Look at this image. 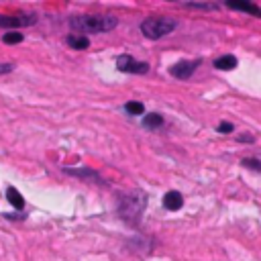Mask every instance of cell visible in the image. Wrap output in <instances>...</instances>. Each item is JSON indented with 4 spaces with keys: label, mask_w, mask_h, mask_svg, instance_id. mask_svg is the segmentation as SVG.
<instances>
[{
    "label": "cell",
    "mask_w": 261,
    "mask_h": 261,
    "mask_svg": "<svg viewBox=\"0 0 261 261\" xmlns=\"http://www.w3.org/2000/svg\"><path fill=\"white\" fill-rule=\"evenodd\" d=\"M70 25L82 33H106L119 25V18L113 14H78L70 18Z\"/></svg>",
    "instance_id": "obj_1"
},
{
    "label": "cell",
    "mask_w": 261,
    "mask_h": 261,
    "mask_svg": "<svg viewBox=\"0 0 261 261\" xmlns=\"http://www.w3.org/2000/svg\"><path fill=\"white\" fill-rule=\"evenodd\" d=\"M68 45L72 49H88L90 47V39L84 35H70L68 37Z\"/></svg>",
    "instance_id": "obj_11"
},
{
    "label": "cell",
    "mask_w": 261,
    "mask_h": 261,
    "mask_svg": "<svg viewBox=\"0 0 261 261\" xmlns=\"http://www.w3.org/2000/svg\"><path fill=\"white\" fill-rule=\"evenodd\" d=\"M25 35L23 33H16V31H10V33H4L2 41L6 43V45H16V43H23Z\"/></svg>",
    "instance_id": "obj_15"
},
{
    "label": "cell",
    "mask_w": 261,
    "mask_h": 261,
    "mask_svg": "<svg viewBox=\"0 0 261 261\" xmlns=\"http://www.w3.org/2000/svg\"><path fill=\"white\" fill-rule=\"evenodd\" d=\"M37 23V14L33 12H16V14H0V29H18L31 27Z\"/></svg>",
    "instance_id": "obj_4"
},
{
    "label": "cell",
    "mask_w": 261,
    "mask_h": 261,
    "mask_svg": "<svg viewBox=\"0 0 261 261\" xmlns=\"http://www.w3.org/2000/svg\"><path fill=\"white\" fill-rule=\"evenodd\" d=\"M65 173H70L74 178H82V180H100V176L94 169H72V167H65Z\"/></svg>",
    "instance_id": "obj_9"
},
{
    "label": "cell",
    "mask_w": 261,
    "mask_h": 261,
    "mask_svg": "<svg viewBox=\"0 0 261 261\" xmlns=\"http://www.w3.org/2000/svg\"><path fill=\"white\" fill-rule=\"evenodd\" d=\"M227 6L231 10H241V12H249L253 16H261V8L251 4V2H227Z\"/></svg>",
    "instance_id": "obj_8"
},
{
    "label": "cell",
    "mask_w": 261,
    "mask_h": 261,
    "mask_svg": "<svg viewBox=\"0 0 261 261\" xmlns=\"http://www.w3.org/2000/svg\"><path fill=\"white\" fill-rule=\"evenodd\" d=\"M182 204H184V198H182V194L176 192V190H171V192H167L163 196V206L167 210H180Z\"/></svg>",
    "instance_id": "obj_7"
},
{
    "label": "cell",
    "mask_w": 261,
    "mask_h": 261,
    "mask_svg": "<svg viewBox=\"0 0 261 261\" xmlns=\"http://www.w3.org/2000/svg\"><path fill=\"white\" fill-rule=\"evenodd\" d=\"M6 219H12V221H20V219H25L27 214H4Z\"/></svg>",
    "instance_id": "obj_20"
},
{
    "label": "cell",
    "mask_w": 261,
    "mask_h": 261,
    "mask_svg": "<svg viewBox=\"0 0 261 261\" xmlns=\"http://www.w3.org/2000/svg\"><path fill=\"white\" fill-rule=\"evenodd\" d=\"M182 6L184 8H192V10H216V8H219L214 2H184Z\"/></svg>",
    "instance_id": "obj_13"
},
{
    "label": "cell",
    "mask_w": 261,
    "mask_h": 261,
    "mask_svg": "<svg viewBox=\"0 0 261 261\" xmlns=\"http://www.w3.org/2000/svg\"><path fill=\"white\" fill-rule=\"evenodd\" d=\"M239 141H253V137H247V135H241V137H239Z\"/></svg>",
    "instance_id": "obj_21"
},
{
    "label": "cell",
    "mask_w": 261,
    "mask_h": 261,
    "mask_svg": "<svg viewBox=\"0 0 261 261\" xmlns=\"http://www.w3.org/2000/svg\"><path fill=\"white\" fill-rule=\"evenodd\" d=\"M243 165H245V167H251V169H255V171H261V163H259L257 159H251V157H249V159H243Z\"/></svg>",
    "instance_id": "obj_17"
},
{
    "label": "cell",
    "mask_w": 261,
    "mask_h": 261,
    "mask_svg": "<svg viewBox=\"0 0 261 261\" xmlns=\"http://www.w3.org/2000/svg\"><path fill=\"white\" fill-rule=\"evenodd\" d=\"M6 198H8V202L16 208V210H23L25 208V198H23V196H20V192L16 190V188H8L6 190Z\"/></svg>",
    "instance_id": "obj_10"
},
{
    "label": "cell",
    "mask_w": 261,
    "mask_h": 261,
    "mask_svg": "<svg viewBox=\"0 0 261 261\" xmlns=\"http://www.w3.org/2000/svg\"><path fill=\"white\" fill-rule=\"evenodd\" d=\"M216 70H235L237 68V57L235 55H223L219 59H214Z\"/></svg>",
    "instance_id": "obj_12"
},
{
    "label": "cell",
    "mask_w": 261,
    "mask_h": 261,
    "mask_svg": "<svg viewBox=\"0 0 261 261\" xmlns=\"http://www.w3.org/2000/svg\"><path fill=\"white\" fill-rule=\"evenodd\" d=\"M200 65V59H196V61H180V63H176V65H171V70H169V74L173 76V78H180V80H186V78H190L192 74H194V70Z\"/></svg>",
    "instance_id": "obj_6"
},
{
    "label": "cell",
    "mask_w": 261,
    "mask_h": 261,
    "mask_svg": "<svg viewBox=\"0 0 261 261\" xmlns=\"http://www.w3.org/2000/svg\"><path fill=\"white\" fill-rule=\"evenodd\" d=\"M14 70L12 63H0V74H10Z\"/></svg>",
    "instance_id": "obj_19"
},
{
    "label": "cell",
    "mask_w": 261,
    "mask_h": 261,
    "mask_svg": "<svg viewBox=\"0 0 261 261\" xmlns=\"http://www.w3.org/2000/svg\"><path fill=\"white\" fill-rule=\"evenodd\" d=\"M117 68L125 74H147L149 72V63L145 61H139L135 57H130V55H119L117 57Z\"/></svg>",
    "instance_id": "obj_5"
},
{
    "label": "cell",
    "mask_w": 261,
    "mask_h": 261,
    "mask_svg": "<svg viewBox=\"0 0 261 261\" xmlns=\"http://www.w3.org/2000/svg\"><path fill=\"white\" fill-rule=\"evenodd\" d=\"M178 27V23L173 18H167V16H153V18H147L141 23V33L147 37V39H161L165 35H169L173 29Z\"/></svg>",
    "instance_id": "obj_3"
},
{
    "label": "cell",
    "mask_w": 261,
    "mask_h": 261,
    "mask_svg": "<svg viewBox=\"0 0 261 261\" xmlns=\"http://www.w3.org/2000/svg\"><path fill=\"white\" fill-rule=\"evenodd\" d=\"M125 111L129 115H145V106L141 102H127L125 104Z\"/></svg>",
    "instance_id": "obj_16"
},
{
    "label": "cell",
    "mask_w": 261,
    "mask_h": 261,
    "mask_svg": "<svg viewBox=\"0 0 261 261\" xmlns=\"http://www.w3.org/2000/svg\"><path fill=\"white\" fill-rule=\"evenodd\" d=\"M231 130H233V125H231V123H227V121H225V123H221V125H219V133H223V135L231 133Z\"/></svg>",
    "instance_id": "obj_18"
},
{
    "label": "cell",
    "mask_w": 261,
    "mask_h": 261,
    "mask_svg": "<svg viewBox=\"0 0 261 261\" xmlns=\"http://www.w3.org/2000/svg\"><path fill=\"white\" fill-rule=\"evenodd\" d=\"M143 125L145 127H149V129H157V127H161L163 125V117L161 115H147L145 119H143Z\"/></svg>",
    "instance_id": "obj_14"
},
{
    "label": "cell",
    "mask_w": 261,
    "mask_h": 261,
    "mask_svg": "<svg viewBox=\"0 0 261 261\" xmlns=\"http://www.w3.org/2000/svg\"><path fill=\"white\" fill-rule=\"evenodd\" d=\"M145 204H147V198L143 192H130L127 196H123V200L119 204V214L121 219L127 221V223H139L141 221V214L145 210Z\"/></svg>",
    "instance_id": "obj_2"
}]
</instances>
